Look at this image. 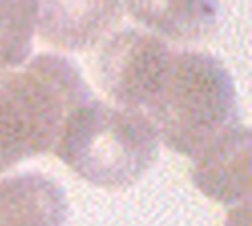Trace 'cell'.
Segmentation results:
<instances>
[{
  "instance_id": "1",
  "label": "cell",
  "mask_w": 252,
  "mask_h": 226,
  "mask_svg": "<svg viewBox=\"0 0 252 226\" xmlns=\"http://www.w3.org/2000/svg\"><path fill=\"white\" fill-rule=\"evenodd\" d=\"M142 110L159 141L191 159L240 122L228 71L219 59L199 51H171Z\"/></svg>"
},
{
  "instance_id": "2",
  "label": "cell",
  "mask_w": 252,
  "mask_h": 226,
  "mask_svg": "<svg viewBox=\"0 0 252 226\" xmlns=\"http://www.w3.org/2000/svg\"><path fill=\"white\" fill-rule=\"evenodd\" d=\"M91 98L73 65L59 55H37L0 75V173L53 149L69 116Z\"/></svg>"
},
{
  "instance_id": "3",
  "label": "cell",
  "mask_w": 252,
  "mask_h": 226,
  "mask_svg": "<svg viewBox=\"0 0 252 226\" xmlns=\"http://www.w3.org/2000/svg\"><path fill=\"white\" fill-rule=\"evenodd\" d=\"M53 151L85 181L126 189L158 159L159 138L142 110L89 98L65 122Z\"/></svg>"
},
{
  "instance_id": "4",
  "label": "cell",
  "mask_w": 252,
  "mask_h": 226,
  "mask_svg": "<svg viewBox=\"0 0 252 226\" xmlns=\"http://www.w3.org/2000/svg\"><path fill=\"white\" fill-rule=\"evenodd\" d=\"M169 57L171 49L159 35L140 29L118 31L100 45L96 79L118 106L142 110Z\"/></svg>"
},
{
  "instance_id": "5",
  "label": "cell",
  "mask_w": 252,
  "mask_h": 226,
  "mask_svg": "<svg viewBox=\"0 0 252 226\" xmlns=\"http://www.w3.org/2000/svg\"><path fill=\"white\" fill-rule=\"evenodd\" d=\"M193 181L209 198L244 204L250 198V132L238 122L193 157Z\"/></svg>"
},
{
  "instance_id": "6",
  "label": "cell",
  "mask_w": 252,
  "mask_h": 226,
  "mask_svg": "<svg viewBox=\"0 0 252 226\" xmlns=\"http://www.w3.org/2000/svg\"><path fill=\"white\" fill-rule=\"evenodd\" d=\"M122 0H37V28L57 49L94 47L120 20Z\"/></svg>"
},
{
  "instance_id": "7",
  "label": "cell",
  "mask_w": 252,
  "mask_h": 226,
  "mask_svg": "<svg viewBox=\"0 0 252 226\" xmlns=\"http://www.w3.org/2000/svg\"><path fill=\"white\" fill-rule=\"evenodd\" d=\"M63 187L43 173H20L0 181V226H63Z\"/></svg>"
},
{
  "instance_id": "8",
  "label": "cell",
  "mask_w": 252,
  "mask_h": 226,
  "mask_svg": "<svg viewBox=\"0 0 252 226\" xmlns=\"http://www.w3.org/2000/svg\"><path fill=\"white\" fill-rule=\"evenodd\" d=\"M128 14L148 29L179 41H199L217 26V0H122Z\"/></svg>"
},
{
  "instance_id": "9",
  "label": "cell",
  "mask_w": 252,
  "mask_h": 226,
  "mask_svg": "<svg viewBox=\"0 0 252 226\" xmlns=\"http://www.w3.org/2000/svg\"><path fill=\"white\" fill-rule=\"evenodd\" d=\"M35 26L37 0H0V75L28 61Z\"/></svg>"
},
{
  "instance_id": "10",
  "label": "cell",
  "mask_w": 252,
  "mask_h": 226,
  "mask_svg": "<svg viewBox=\"0 0 252 226\" xmlns=\"http://www.w3.org/2000/svg\"><path fill=\"white\" fill-rule=\"evenodd\" d=\"M248 214H250V208H248V202L244 204H238L232 212H230V218H228V226H248Z\"/></svg>"
}]
</instances>
